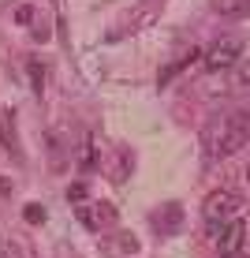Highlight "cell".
Listing matches in <instances>:
<instances>
[{
  "mask_svg": "<svg viewBox=\"0 0 250 258\" xmlns=\"http://www.w3.org/2000/svg\"><path fill=\"white\" fill-rule=\"evenodd\" d=\"M15 23L26 26V30H30L38 41H45L49 34H52L49 12H45V8H38V4H19V8H15Z\"/></svg>",
  "mask_w": 250,
  "mask_h": 258,
  "instance_id": "obj_5",
  "label": "cell"
},
{
  "mask_svg": "<svg viewBox=\"0 0 250 258\" xmlns=\"http://www.w3.org/2000/svg\"><path fill=\"white\" fill-rule=\"evenodd\" d=\"M26 217H30V221H41V217H45V213H41L38 206H26Z\"/></svg>",
  "mask_w": 250,
  "mask_h": 258,
  "instance_id": "obj_10",
  "label": "cell"
},
{
  "mask_svg": "<svg viewBox=\"0 0 250 258\" xmlns=\"http://www.w3.org/2000/svg\"><path fill=\"white\" fill-rule=\"evenodd\" d=\"M246 142H250V109H235L231 116H224V123H220L217 142H213V154L231 157V154H239Z\"/></svg>",
  "mask_w": 250,
  "mask_h": 258,
  "instance_id": "obj_1",
  "label": "cell"
},
{
  "mask_svg": "<svg viewBox=\"0 0 250 258\" xmlns=\"http://www.w3.org/2000/svg\"><path fill=\"white\" fill-rule=\"evenodd\" d=\"M213 239H217L220 258H235V254H239V247H243V239H246V221H239V217L224 221V225L213 232Z\"/></svg>",
  "mask_w": 250,
  "mask_h": 258,
  "instance_id": "obj_4",
  "label": "cell"
},
{
  "mask_svg": "<svg viewBox=\"0 0 250 258\" xmlns=\"http://www.w3.org/2000/svg\"><path fill=\"white\" fill-rule=\"evenodd\" d=\"M82 195H86V187H82V183H75V187L67 191V199H71V202H82Z\"/></svg>",
  "mask_w": 250,
  "mask_h": 258,
  "instance_id": "obj_9",
  "label": "cell"
},
{
  "mask_svg": "<svg viewBox=\"0 0 250 258\" xmlns=\"http://www.w3.org/2000/svg\"><path fill=\"white\" fill-rule=\"evenodd\" d=\"M235 90L239 94H250V60L235 68Z\"/></svg>",
  "mask_w": 250,
  "mask_h": 258,
  "instance_id": "obj_7",
  "label": "cell"
},
{
  "mask_svg": "<svg viewBox=\"0 0 250 258\" xmlns=\"http://www.w3.org/2000/svg\"><path fill=\"white\" fill-rule=\"evenodd\" d=\"M30 75H34V90L41 94V90H45V68H41L38 60H30Z\"/></svg>",
  "mask_w": 250,
  "mask_h": 258,
  "instance_id": "obj_8",
  "label": "cell"
},
{
  "mask_svg": "<svg viewBox=\"0 0 250 258\" xmlns=\"http://www.w3.org/2000/svg\"><path fill=\"white\" fill-rule=\"evenodd\" d=\"M239 213V195L235 191H209V199L202 202V217H205V225L213 228V232H217L220 225H224V221H231Z\"/></svg>",
  "mask_w": 250,
  "mask_h": 258,
  "instance_id": "obj_2",
  "label": "cell"
},
{
  "mask_svg": "<svg viewBox=\"0 0 250 258\" xmlns=\"http://www.w3.org/2000/svg\"><path fill=\"white\" fill-rule=\"evenodd\" d=\"M213 8H217L220 15H228V19H235V15L250 12V0H213Z\"/></svg>",
  "mask_w": 250,
  "mask_h": 258,
  "instance_id": "obj_6",
  "label": "cell"
},
{
  "mask_svg": "<svg viewBox=\"0 0 250 258\" xmlns=\"http://www.w3.org/2000/svg\"><path fill=\"white\" fill-rule=\"evenodd\" d=\"M243 56V41L239 38H220V41H213L209 49H205V56H202V64H205V71H228L235 60Z\"/></svg>",
  "mask_w": 250,
  "mask_h": 258,
  "instance_id": "obj_3",
  "label": "cell"
},
{
  "mask_svg": "<svg viewBox=\"0 0 250 258\" xmlns=\"http://www.w3.org/2000/svg\"><path fill=\"white\" fill-rule=\"evenodd\" d=\"M246 180H250V172H246Z\"/></svg>",
  "mask_w": 250,
  "mask_h": 258,
  "instance_id": "obj_11",
  "label": "cell"
}]
</instances>
